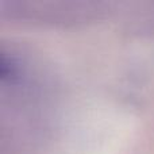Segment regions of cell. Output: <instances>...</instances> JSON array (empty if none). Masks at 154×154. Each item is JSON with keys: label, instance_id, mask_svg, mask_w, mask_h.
Here are the masks:
<instances>
[{"label": "cell", "instance_id": "6da1fadb", "mask_svg": "<svg viewBox=\"0 0 154 154\" xmlns=\"http://www.w3.org/2000/svg\"><path fill=\"white\" fill-rule=\"evenodd\" d=\"M2 153L30 149L45 130L48 92L37 69L18 54H2Z\"/></svg>", "mask_w": 154, "mask_h": 154}]
</instances>
